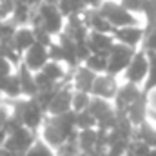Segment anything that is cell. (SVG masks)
Instances as JSON below:
<instances>
[{
    "label": "cell",
    "instance_id": "obj_15",
    "mask_svg": "<svg viewBox=\"0 0 156 156\" xmlns=\"http://www.w3.org/2000/svg\"><path fill=\"white\" fill-rule=\"evenodd\" d=\"M125 116L131 120V123L134 127L142 125L144 122L149 120V100H147V93H144L133 105H129V109L125 111Z\"/></svg>",
    "mask_w": 156,
    "mask_h": 156
},
{
    "label": "cell",
    "instance_id": "obj_17",
    "mask_svg": "<svg viewBox=\"0 0 156 156\" xmlns=\"http://www.w3.org/2000/svg\"><path fill=\"white\" fill-rule=\"evenodd\" d=\"M16 73L20 78V85H22V96L24 98H35L38 94V85H37V78L31 69H27L24 64H20L16 67Z\"/></svg>",
    "mask_w": 156,
    "mask_h": 156
},
{
    "label": "cell",
    "instance_id": "obj_38",
    "mask_svg": "<svg viewBox=\"0 0 156 156\" xmlns=\"http://www.w3.org/2000/svg\"><path fill=\"white\" fill-rule=\"evenodd\" d=\"M145 156H156V147H153V149H151V151H149Z\"/></svg>",
    "mask_w": 156,
    "mask_h": 156
},
{
    "label": "cell",
    "instance_id": "obj_24",
    "mask_svg": "<svg viewBox=\"0 0 156 156\" xmlns=\"http://www.w3.org/2000/svg\"><path fill=\"white\" fill-rule=\"evenodd\" d=\"M56 5L66 18L75 16V15H82L87 9L85 0H56Z\"/></svg>",
    "mask_w": 156,
    "mask_h": 156
},
{
    "label": "cell",
    "instance_id": "obj_30",
    "mask_svg": "<svg viewBox=\"0 0 156 156\" xmlns=\"http://www.w3.org/2000/svg\"><path fill=\"white\" fill-rule=\"evenodd\" d=\"M149 56V75H147V80L144 83V91L149 93L156 87V53H147Z\"/></svg>",
    "mask_w": 156,
    "mask_h": 156
},
{
    "label": "cell",
    "instance_id": "obj_23",
    "mask_svg": "<svg viewBox=\"0 0 156 156\" xmlns=\"http://www.w3.org/2000/svg\"><path fill=\"white\" fill-rule=\"evenodd\" d=\"M134 138L147 144L149 147H156V123L153 120H147L142 125H138L134 131Z\"/></svg>",
    "mask_w": 156,
    "mask_h": 156
},
{
    "label": "cell",
    "instance_id": "obj_12",
    "mask_svg": "<svg viewBox=\"0 0 156 156\" xmlns=\"http://www.w3.org/2000/svg\"><path fill=\"white\" fill-rule=\"evenodd\" d=\"M82 18L87 26L89 31H96V33H109L113 35L115 33V27L111 26V22L98 11V7H87L83 13H82Z\"/></svg>",
    "mask_w": 156,
    "mask_h": 156
},
{
    "label": "cell",
    "instance_id": "obj_35",
    "mask_svg": "<svg viewBox=\"0 0 156 156\" xmlns=\"http://www.w3.org/2000/svg\"><path fill=\"white\" fill-rule=\"evenodd\" d=\"M16 0H0V20H9Z\"/></svg>",
    "mask_w": 156,
    "mask_h": 156
},
{
    "label": "cell",
    "instance_id": "obj_1",
    "mask_svg": "<svg viewBox=\"0 0 156 156\" xmlns=\"http://www.w3.org/2000/svg\"><path fill=\"white\" fill-rule=\"evenodd\" d=\"M44 27L53 37H58L66 27V16L60 13L58 5L51 0H44L38 5H35L33 16H31V27Z\"/></svg>",
    "mask_w": 156,
    "mask_h": 156
},
{
    "label": "cell",
    "instance_id": "obj_37",
    "mask_svg": "<svg viewBox=\"0 0 156 156\" xmlns=\"http://www.w3.org/2000/svg\"><path fill=\"white\" fill-rule=\"evenodd\" d=\"M7 136H9V133H7L4 127H0V147H4V145H5V142H7Z\"/></svg>",
    "mask_w": 156,
    "mask_h": 156
},
{
    "label": "cell",
    "instance_id": "obj_27",
    "mask_svg": "<svg viewBox=\"0 0 156 156\" xmlns=\"http://www.w3.org/2000/svg\"><path fill=\"white\" fill-rule=\"evenodd\" d=\"M91 98L93 94L91 93H83V91H73V100H71V109L75 113L80 111H85L91 104Z\"/></svg>",
    "mask_w": 156,
    "mask_h": 156
},
{
    "label": "cell",
    "instance_id": "obj_32",
    "mask_svg": "<svg viewBox=\"0 0 156 156\" xmlns=\"http://www.w3.org/2000/svg\"><path fill=\"white\" fill-rule=\"evenodd\" d=\"M129 13L136 15V16H142L144 15V9H145V4L147 0H118Z\"/></svg>",
    "mask_w": 156,
    "mask_h": 156
},
{
    "label": "cell",
    "instance_id": "obj_9",
    "mask_svg": "<svg viewBox=\"0 0 156 156\" xmlns=\"http://www.w3.org/2000/svg\"><path fill=\"white\" fill-rule=\"evenodd\" d=\"M120 83H122V80L118 76H113V75H109V73H102V75H98L96 80H94L91 94L113 102V98L116 96V93H118Z\"/></svg>",
    "mask_w": 156,
    "mask_h": 156
},
{
    "label": "cell",
    "instance_id": "obj_28",
    "mask_svg": "<svg viewBox=\"0 0 156 156\" xmlns=\"http://www.w3.org/2000/svg\"><path fill=\"white\" fill-rule=\"evenodd\" d=\"M140 49L145 53H156V26H145V35H144Z\"/></svg>",
    "mask_w": 156,
    "mask_h": 156
},
{
    "label": "cell",
    "instance_id": "obj_10",
    "mask_svg": "<svg viewBox=\"0 0 156 156\" xmlns=\"http://www.w3.org/2000/svg\"><path fill=\"white\" fill-rule=\"evenodd\" d=\"M145 35V26L140 24V26H127V27H118L115 29L113 37L115 42L118 44H123V45H129L133 49H140L142 45V40Z\"/></svg>",
    "mask_w": 156,
    "mask_h": 156
},
{
    "label": "cell",
    "instance_id": "obj_4",
    "mask_svg": "<svg viewBox=\"0 0 156 156\" xmlns=\"http://www.w3.org/2000/svg\"><path fill=\"white\" fill-rule=\"evenodd\" d=\"M147 75H149V56H147L145 51L138 49L134 53L133 60L129 62L127 69L123 71V75L120 78L123 82H131V83H136V85L144 87V83L147 80Z\"/></svg>",
    "mask_w": 156,
    "mask_h": 156
},
{
    "label": "cell",
    "instance_id": "obj_21",
    "mask_svg": "<svg viewBox=\"0 0 156 156\" xmlns=\"http://www.w3.org/2000/svg\"><path fill=\"white\" fill-rule=\"evenodd\" d=\"M51 120L55 122V125L62 131V134L66 136V140L69 136H73L75 133H78L76 129V113L75 111H67L64 115H58V116H51Z\"/></svg>",
    "mask_w": 156,
    "mask_h": 156
},
{
    "label": "cell",
    "instance_id": "obj_40",
    "mask_svg": "<svg viewBox=\"0 0 156 156\" xmlns=\"http://www.w3.org/2000/svg\"><path fill=\"white\" fill-rule=\"evenodd\" d=\"M78 156H89V154H85V153H80V154H78Z\"/></svg>",
    "mask_w": 156,
    "mask_h": 156
},
{
    "label": "cell",
    "instance_id": "obj_26",
    "mask_svg": "<svg viewBox=\"0 0 156 156\" xmlns=\"http://www.w3.org/2000/svg\"><path fill=\"white\" fill-rule=\"evenodd\" d=\"M107 64H109V55H102V53H91L89 58L83 62V66H87L96 75L107 73Z\"/></svg>",
    "mask_w": 156,
    "mask_h": 156
},
{
    "label": "cell",
    "instance_id": "obj_11",
    "mask_svg": "<svg viewBox=\"0 0 156 156\" xmlns=\"http://www.w3.org/2000/svg\"><path fill=\"white\" fill-rule=\"evenodd\" d=\"M49 62V49L42 44H35L31 45L24 55H22V64L31 69L33 73L37 71H42V67Z\"/></svg>",
    "mask_w": 156,
    "mask_h": 156
},
{
    "label": "cell",
    "instance_id": "obj_29",
    "mask_svg": "<svg viewBox=\"0 0 156 156\" xmlns=\"http://www.w3.org/2000/svg\"><path fill=\"white\" fill-rule=\"evenodd\" d=\"M24 156H56V151H55L53 147H49L44 140L38 138V140L31 145V149H29Z\"/></svg>",
    "mask_w": 156,
    "mask_h": 156
},
{
    "label": "cell",
    "instance_id": "obj_8",
    "mask_svg": "<svg viewBox=\"0 0 156 156\" xmlns=\"http://www.w3.org/2000/svg\"><path fill=\"white\" fill-rule=\"evenodd\" d=\"M73 85L71 82H64L56 93H55V98L47 109V116H58V115H64L67 111H73L71 109V100H73Z\"/></svg>",
    "mask_w": 156,
    "mask_h": 156
},
{
    "label": "cell",
    "instance_id": "obj_7",
    "mask_svg": "<svg viewBox=\"0 0 156 156\" xmlns=\"http://www.w3.org/2000/svg\"><path fill=\"white\" fill-rule=\"evenodd\" d=\"M144 93L145 91H144L142 85H136V83H131V82H123L122 80L116 96L113 98V105H115V109H116L118 113H125L129 109V105H133Z\"/></svg>",
    "mask_w": 156,
    "mask_h": 156
},
{
    "label": "cell",
    "instance_id": "obj_31",
    "mask_svg": "<svg viewBox=\"0 0 156 156\" xmlns=\"http://www.w3.org/2000/svg\"><path fill=\"white\" fill-rule=\"evenodd\" d=\"M96 125H98L96 118L93 116L87 109L76 113V129L78 131H82V129H96Z\"/></svg>",
    "mask_w": 156,
    "mask_h": 156
},
{
    "label": "cell",
    "instance_id": "obj_22",
    "mask_svg": "<svg viewBox=\"0 0 156 156\" xmlns=\"http://www.w3.org/2000/svg\"><path fill=\"white\" fill-rule=\"evenodd\" d=\"M80 151L85 154H91L96 151V144H98V129H82L76 134Z\"/></svg>",
    "mask_w": 156,
    "mask_h": 156
},
{
    "label": "cell",
    "instance_id": "obj_20",
    "mask_svg": "<svg viewBox=\"0 0 156 156\" xmlns=\"http://www.w3.org/2000/svg\"><path fill=\"white\" fill-rule=\"evenodd\" d=\"M33 11H35V5L24 2V0H16L15 2V9H13V15H11V22L20 27V26H31V16H33Z\"/></svg>",
    "mask_w": 156,
    "mask_h": 156
},
{
    "label": "cell",
    "instance_id": "obj_33",
    "mask_svg": "<svg viewBox=\"0 0 156 156\" xmlns=\"http://www.w3.org/2000/svg\"><path fill=\"white\" fill-rule=\"evenodd\" d=\"M142 16L145 26H156V0H147Z\"/></svg>",
    "mask_w": 156,
    "mask_h": 156
},
{
    "label": "cell",
    "instance_id": "obj_5",
    "mask_svg": "<svg viewBox=\"0 0 156 156\" xmlns=\"http://www.w3.org/2000/svg\"><path fill=\"white\" fill-rule=\"evenodd\" d=\"M38 140V133L26 127V125H20L18 129H15L13 133H9L7 136V142H5V149L9 153H20V154H26L31 145Z\"/></svg>",
    "mask_w": 156,
    "mask_h": 156
},
{
    "label": "cell",
    "instance_id": "obj_13",
    "mask_svg": "<svg viewBox=\"0 0 156 156\" xmlns=\"http://www.w3.org/2000/svg\"><path fill=\"white\" fill-rule=\"evenodd\" d=\"M96 73L91 71L87 66L80 64L75 69H71V85L75 91H83V93H91L93 91V83L96 80Z\"/></svg>",
    "mask_w": 156,
    "mask_h": 156
},
{
    "label": "cell",
    "instance_id": "obj_16",
    "mask_svg": "<svg viewBox=\"0 0 156 156\" xmlns=\"http://www.w3.org/2000/svg\"><path fill=\"white\" fill-rule=\"evenodd\" d=\"M11 42H13L15 49H16L20 55H24L31 45H35V44H37V38H35V31H33V27H31V26H20V27H16Z\"/></svg>",
    "mask_w": 156,
    "mask_h": 156
},
{
    "label": "cell",
    "instance_id": "obj_36",
    "mask_svg": "<svg viewBox=\"0 0 156 156\" xmlns=\"http://www.w3.org/2000/svg\"><path fill=\"white\" fill-rule=\"evenodd\" d=\"M147 100H149V111H156V87L147 93Z\"/></svg>",
    "mask_w": 156,
    "mask_h": 156
},
{
    "label": "cell",
    "instance_id": "obj_6",
    "mask_svg": "<svg viewBox=\"0 0 156 156\" xmlns=\"http://www.w3.org/2000/svg\"><path fill=\"white\" fill-rule=\"evenodd\" d=\"M138 49H133L129 45H123V44H118L115 42V45L111 47L109 51V64H107V73L113 75V76H122L123 71L127 69L129 62L133 60L134 53Z\"/></svg>",
    "mask_w": 156,
    "mask_h": 156
},
{
    "label": "cell",
    "instance_id": "obj_14",
    "mask_svg": "<svg viewBox=\"0 0 156 156\" xmlns=\"http://www.w3.org/2000/svg\"><path fill=\"white\" fill-rule=\"evenodd\" d=\"M38 138L40 140H44L49 147H53L56 153H58V149L64 145V142H66V136L62 134V131L55 125V122L51 120V116L45 118V122L42 123V127H40L38 131Z\"/></svg>",
    "mask_w": 156,
    "mask_h": 156
},
{
    "label": "cell",
    "instance_id": "obj_41",
    "mask_svg": "<svg viewBox=\"0 0 156 156\" xmlns=\"http://www.w3.org/2000/svg\"><path fill=\"white\" fill-rule=\"evenodd\" d=\"M56 156H67V154H60V153H56Z\"/></svg>",
    "mask_w": 156,
    "mask_h": 156
},
{
    "label": "cell",
    "instance_id": "obj_2",
    "mask_svg": "<svg viewBox=\"0 0 156 156\" xmlns=\"http://www.w3.org/2000/svg\"><path fill=\"white\" fill-rule=\"evenodd\" d=\"M11 105V113L22 122V125L33 129L38 133L42 123L47 118V111L40 105L35 98H18L9 102Z\"/></svg>",
    "mask_w": 156,
    "mask_h": 156
},
{
    "label": "cell",
    "instance_id": "obj_39",
    "mask_svg": "<svg viewBox=\"0 0 156 156\" xmlns=\"http://www.w3.org/2000/svg\"><path fill=\"white\" fill-rule=\"evenodd\" d=\"M9 156H24V154H20V153H9Z\"/></svg>",
    "mask_w": 156,
    "mask_h": 156
},
{
    "label": "cell",
    "instance_id": "obj_3",
    "mask_svg": "<svg viewBox=\"0 0 156 156\" xmlns=\"http://www.w3.org/2000/svg\"><path fill=\"white\" fill-rule=\"evenodd\" d=\"M98 11L111 22V26L118 27H127V26H140V18L133 13H129L118 0H104L98 5Z\"/></svg>",
    "mask_w": 156,
    "mask_h": 156
},
{
    "label": "cell",
    "instance_id": "obj_25",
    "mask_svg": "<svg viewBox=\"0 0 156 156\" xmlns=\"http://www.w3.org/2000/svg\"><path fill=\"white\" fill-rule=\"evenodd\" d=\"M2 98L7 100V102L18 100V98H24V96H22L20 78H18V73H16V71H15V73L9 76V80H7V83H5V87H4V91H2Z\"/></svg>",
    "mask_w": 156,
    "mask_h": 156
},
{
    "label": "cell",
    "instance_id": "obj_34",
    "mask_svg": "<svg viewBox=\"0 0 156 156\" xmlns=\"http://www.w3.org/2000/svg\"><path fill=\"white\" fill-rule=\"evenodd\" d=\"M33 31H35V38H37V44H42V45H45V47H49L56 37H53L51 33H47L44 27H33Z\"/></svg>",
    "mask_w": 156,
    "mask_h": 156
},
{
    "label": "cell",
    "instance_id": "obj_18",
    "mask_svg": "<svg viewBox=\"0 0 156 156\" xmlns=\"http://www.w3.org/2000/svg\"><path fill=\"white\" fill-rule=\"evenodd\" d=\"M87 44L91 47L93 53H102V55H109L111 47L115 45V37L109 33H96V31H89Z\"/></svg>",
    "mask_w": 156,
    "mask_h": 156
},
{
    "label": "cell",
    "instance_id": "obj_19",
    "mask_svg": "<svg viewBox=\"0 0 156 156\" xmlns=\"http://www.w3.org/2000/svg\"><path fill=\"white\" fill-rule=\"evenodd\" d=\"M64 33H67L75 42H82V40H87L89 37V29L82 18V15H75V16H69L66 18V27H64Z\"/></svg>",
    "mask_w": 156,
    "mask_h": 156
}]
</instances>
